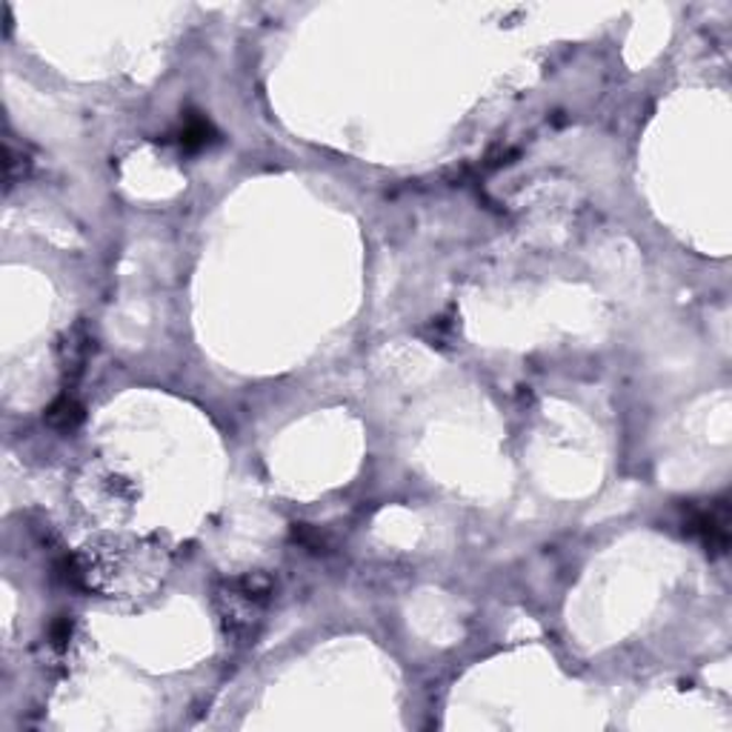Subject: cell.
Segmentation results:
<instances>
[{
    "label": "cell",
    "mask_w": 732,
    "mask_h": 732,
    "mask_svg": "<svg viewBox=\"0 0 732 732\" xmlns=\"http://www.w3.org/2000/svg\"><path fill=\"white\" fill-rule=\"evenodd\" d=\"M64 576L72 587L103 598H138L164 576V553L141 538L100 535L66 558Z\"/></svg>",
    "instance_id": "6da1fadb"
},
{
    "label": "cell",
    "mask_w": 732,
    "mask_h": 732,
    "mask_svg": "<svg viewBox=\"0 0 732 732\" xmlns=\"http://www.w3.org/2000/svg\"><path fill=\"white\" fill-rule=\"evenodd\" d=\"M275 598V581L266 572H241L223 578L215 590V612L229 641L249 644L255 641L263 619Z\"/></svg>",
    "instance_id": "7a4b0ae2"
},
{
    "label": "cell",
    "mask_w": 732,
    "mask_h": 732,
    "mask_svg": "<svg viewBox=\"0 0 732 732\" xmlns=\"http://www.w3.org/2000/svg\"><path fill=\"white\" fill-rule=\"evenodd\" d=\"M684 533L701 540L710 555H724L730 547V510L724 501L690 510L684 518Z\"/></svg>",
    "instance_id": "3957f363"
},
{
    "label": "cell",
    "mask_w": 732,
    "mask_h": 732,
    "mask_svg": "<svg viewBox=\"0 0 732 732\" xmlns=\"http://www.w3.org/2000/svg\"><path fill=\"white\" fill-rule=\"evenodd\" d=\"M89 356H92V335H89L84 324H78L66 335L64 347H61V363H64V372L69 375V381L80 378V372L89 363Z\"/></svg>",
    "instance_id": "277c9868"
},
{
    "label": "cell",
    "mask_w": 732,
    "mask_h": 732,
    "mask_svg": "<svg viewBox=\"0 0 732 732\" xmlns=\"http://www.w3.org/2000/svg\"><path fill=\"white\" fill-rule=\"evenodd\" d=\"M43 418H46V424H50L52 429H57V433H72V429L84 420V406L72 398V395H64V398H57L55 404L46 409Z\"/></svg>",
    "instance_id": "5b68a950"
},
{
    "label": "cell",
    "mask_w": 732,
    "mask_h": 732,
    "mask_svg": "<svg viewBox=\"0 0 732 732\" xmlns=\"http://www.w3.org/2000/svg\"><path fill=\"white\" fill-rule=\"evenodd\" d=\"M215 138L218 135H215L212 123L204 121V118H189V121L184 123V132H181V146L189 152H198L204 150V146H209Z\"/></svg>",
    "instance_id": "8992f818"
}]
</instances>
